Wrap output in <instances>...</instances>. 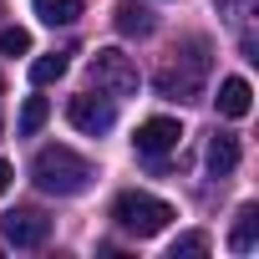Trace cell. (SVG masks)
<instances>
[{
	"instance_id": "1",
	"label": "cell",
	"mask_w": 259,
	"mask_h": 259,
	"mask_svg": "<svg viewBox=\"0 0 259 259\" xmlns=\"http://www.w3.org/2000/svg\"><path fill=\"white\" fill-rule=\"evenodd\" d=\"M31 178H36V188L41 193H56V198H76V193H87L92 188V178H97V168L81 158V153H71V148H41L36 158H31Z\"/></svg>"
},
{
	"instance_id": "2",
	"label": "cell",
	"mask_w": 259,
	"mask_h": 259,
	"mask_svg": "<svg viewBox=\"0 0 259 259\" xmlns=\"http://www.w3.org/2000/svg\"><path fill=\"white\" fill-rule=\"evenodd\" d=\"M173 219H178L173 203H163V198H153V193H143V188H127V193L112 198V224L127 229V234H138V239L163 234Z\"/></svg>"
},
{
	"instance_id": "3",
	"label": "cell",
	"mask_w": 259,
	"mask_h": 259,
	"mask_svg": "<svg viewBox=\"0 0 259 259\" xmlns=\"http://www.w3.org/2000/svg\"><path fill=\"white\" fill-rule=\"evenodd\" d=\"M203 76H208V41L193 36L188 51L178 56V66H163L153 87H158L163 97H173V102H193V97L203 92Z\"/></svg>"
},
{
	"instance_id": "4",
	"label": "cell",
	"mask_w": 259,
	"mask_h": 259,
	"mask_svg": "<svg viewBox=\"0 0 259 259\" xmlns=\"http://www.w3.org/2000/svg\"><path fill=\"white\" fill-rule=\"evenodd\" d=\"M87 71H92L97 92H107V97H133L138 92V66H133V56H122L117 46H102Z\"/></svg>"
},
{
	"instance_id": "5",
	"label": "cell",
	"mask_w": 259,
	"mask_h": 259,
	"mask_svg": "<svg viewBox=\"0 0 259 259\" xmlns=\"http://www.w3.org/2000/svg\"><path fill=\"white\" fill-rule=\"evenodd\" d=\"M66 122L76 133H87V138H102V133H112L117 107H112V97H71L66 102Z\"/></svg>"
},
{
	"instance_id": "6",
	"label": "cell",
	"mask_w": 259,
	"mask_h": 259,
	"mask_svg": "<svg viewBox=\"0 0 259 259\" xmlns=\"http://www.w3.org/2000/svg\"><path fill=\"white\" fill-rule=\"evenodd\" d=\"M0 234H6V244H16V249H41L51 239V224L36 208H16V213L0 219Z\"/></svg>"
},
{
	"instance_id": "7",
	"label": "cell",
	"mask_w": 259,
	"mask_h": 259,
	"mask_svg": "<svg viewBox=\"0 0 259 259\" xmlns=\"http://www.w3.org/2000/svg\"><path fill=\"white\" fill-rule=\"evenodd\" d=\"M138 153L143 158H163V153H173L178 143H183V127L173 122V117H148L143 127H138Z\"/></svg>"
},
{
	"instance_id": "8",
	"label": "cell",
	"mask_w": 259,
	"mask_h": 259,
	"mask_svg": "<svg viewBox=\"0 0 259 259\" xmlns=\"http://www.w3.org/2000/svg\"><path fill=\"white\" fill-rule=\"evenodd\" d=\"M249 107H254V87L244 76H224L219 81V112L239 122V117H249Z\"/></svg>"
},
{
	"instance_id": "9",
	"label": "cell",
	"mask_w": 259,
	"mask_h": 259,
	"mask_svg": "<svg viewBox=\"0 0 259 259\" xmlns=\"http://www.w3.org/2000/svg\"><path fill=\"white\" fill-rule=\"evenodd\" d=\"M112 21H117V31H122V36H153V31H158L153 11H148V6H138V0H122V6L112 11Z\"/></svg>"
},
{
	"instance_id": "10",
	"label": "cell",
	"mask_w": 259,
	"mask_h": 259,
	"mask_svg": "<svg viewBox=\"0 0 259 259\" xmlns=\"http://www.w3.org/2000/svg\"><path fill=\"white\" fill-rule=\"evenodd\" d=\"M239 168V138L234 133H213L208 138V173L213 178H229Z\"/></svg>"
},
{
	"instance_id": "11",
	"label": "cell",
	"mask_w": 259,
	"mask_h": 259,
	"mask_svg": "<svg viewBox=\"0 0 259 259\" xmlns=\"http://www.w3.org/2000/svg\"><path fill=\"white\" fill-rule=\"evenodd\" d=\"M254 239H259V208H254V203H244V208L234 213L229 249H234V254H249V249H254Z\"/></svg>"
},
{
	"instance_id": "12",
	"label": "cell",
	"mask_w": 259,
	"mask_h": 259,
	"mask_svg": "<svg viewBox=\"0 0 259 259\" xmlns=\"http://www.w3.org/2000/svg\"><path fill=\"white\" fill-rule=\"evenodd\" d=\"M81 6H87V0H36V16L46 26H76L81 21Z\"/></svg>"
},
{
	"instance_id": "13",
	"label": "cell",
	"mask_w": 259,
	"mask_h": 259,
	"mask_svg": "<svg viewBox=\"0 0 259 259\" xmlns=\"http://www.w3.org/2000/svg\"><path fill=\"white\" fill-rule=\"evenodd\" d=\"M46 117H51V102H46V97H26V107H21V122H16V133H21V138H36L41 127H46Z\"/></svg>"
},
{
	"instance_id": "14",
	"label": "cell",
	"mask_w": 259,
	"mask_h": 259,
	"mask_svg": "<svg viewBox=\"0 0 259 259\" xmlns=\"http://www.w3.org/2000/svg\"><path fill=\"white\" fill-rule=\"evenodd\" d=\"M66 76V51H51V56H36L31 61V81L36 87H51V81H61Z\"/></svg>"
},
{
	"instance_id": "15",
	"label": "cell",
	"mask_w": 259,
	"mask_h": 259,
	"mask_svg": "<svg viewBox=\"0 0 259 259\" xmlns=\"http://www.w3.org/2000/svg\"><path fill=\"white\" fill-rule=\"evenodd\" d=\"M203 254H208V234H183L168 249V259H203Z\"/></svg>"
},
{
	"instance_id": "16",
	"label": "cell",
	"mask_w": 259,
	"mask_h": 259,
	"mask_svg": "<svg viewBox=\"0 0 259 259\" xmlns=\"http://www.w3.org/2000/svg\"><path fill=\"white\" fill-rule=\"evenodd\" d=\"M31 51V31L26 26H6L0 31V56H26Z\"/></svg>"
},
{
	"instance_id": "17",
	"label": "cell",
	"mask_w": 259,
	"mask_h": 259,
	"mask_svg": "<svg viewBox=\"0 0 259 259\" xmlns=\"http://www.w3.org/2000/svg\"><path fill=\"white\" fill-rule=\"evenodd\" d=\"M11 178H16V168H11L6 158H0V193H6V188H11Z\"/></svg>"
},
{
	"instance_id": "18",
	"label": "cell",
	"mask_w": 259,
	"mask_h": 259,
	"mask_svg": "<svg viewBox=\"0 0 259 259\" xmlns=\"http://www.w3.org/2000/svg\"><path fill=\"white\" fill-rule=\"evenodd\" d=\"M0 87H6V81H0Z\"/></svg>"
}]
</instances>
